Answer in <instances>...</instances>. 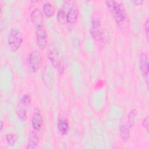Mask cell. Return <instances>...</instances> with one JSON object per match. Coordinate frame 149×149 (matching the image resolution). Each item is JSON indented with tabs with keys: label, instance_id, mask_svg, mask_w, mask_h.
<instances>
[{
	"label": "cell",
	"instance_id": "6da1fadb",
	"mask_svg": "<svg viewBox=\"0 0 149 149\" xmlns=\"http://www.w3.org/2000/svg\"><path fill=\"white\" fill-rule=\"evenodd\" d=\"M105 3L118 25L122 26L126 23L127 16L122 3L113 0L107 1Z\"/></svg>",
	"mask_w": 149,
	"mask_h": 149
},
{
	"label": "cell",
	"instance_id": "7a4b0ae2",
	"mask_svg": "<svg viewBox=\"0 0 149 149\" xmlns=\"http://www.w3.org/2000/svg\"><path fill=\"white\" fill-rule=\"evenodd\" d=\"M23 41L22 32L16 28L12 29L8 37V44L10 49L16 51L20 48Z\"/></svg>",
	"mask_w": 149,
	"mask_h": 149
},
{
	"label": "cell",
	"instance_id": "3957f363",
	"mask_svg": "<svg viewBox=\"0 0 149 149\" xmlns=\"http://www.w3.org/2000/svg\"><path fill=\"white\" fill-rule=\"evenodd\" d=\"M31 97L29 94H24L21 97L16 107L17 117L22 121H25L27 119V113L30 105Z\"/></svg>",
	"mask_w": 149,
	"mask_h": 149
},
{
	"label": "cell",
	"instance_id": "277c9868",
	"mask_svg": "<svg viewBox=\"0 0 149 149\" xmlns=\"http://www.w3.org/2000/svg\"><path fill=\"white\" fill-rule=\"evenodd\" d=\"M42 64V58L40 52L34 49L30 53L28 58V65L29 70L34 73L38 71Z\"/></svg>",
	"mask_w": 149,
	"mask_h": 149
},
{
	"label": "cell",
	"instance_id": "5b68a950",
	"mask_svg": "<svg viewBox=\"0 0 149 149\" xmlns=\"http://www.w3.org/2000/svg\"><path fill=\"white\" fill-rule=\"evenodd\" d=\"M36 38L38 47L41 50H44L48 42V35L44 24L36 27Z\"/></svg>",
	"mask_w": 149,
	"mask_h": 149
},
{
	"label": "cell",
	"instance_id": "8992f818",
	"mask_svg": "<svg viewBox=\"0 0 149 149\" xmlns=\"http://www.w3.org/2000/svg\"><path fill=\"white\" fill-rule=\"evenodd\" d=\"M139 66L141 73L144 79V81L147 86H148V74H149V68H148V57L146 53L141 52L139 57Z\"/></svg>",
	"mask_w": 149,
	"mask_h": 149
},
{
	"label": "cell",
	"instance_id": "52a82bcc",
	"mask_svg": "<svg viewBox=\"0 0 149 149\" xmlns=\"http://www.w3.org/2000/svg\"><path fill=\"white\" fill-rule=\"evenodd\" d=\"M31 125L35 130H39L43 123V118L40 109L36 107L33 110V113L31 116Z\"/></svg>",
	"mask_w": 149,
	"mask_h": 149
},
{
	"label": "cell",
	"instance_id": "ba28073f",
	"mask_svg": "<svg viewBox=\"0 0 149 149\" xmlns=\"http://www.w3.org/2000/svg\"><path fill=\"white\" fill-rule=\"evenodd\" d=\"M48 59L52 64V65L56 68L58 66L60 63L59 52L54 44H51L48 52Z\"/></svg>",
	"mask_w": 149,
	"mask_h": 149
},
{
	"label": "cell",
	"instance_id": "9c48e42d",
	"mask_svg": "<svg viewBox=\"0 0 149 149\" xmlns=\"http://www.w3.org/2000/svg\"><path fill=\"white\" fill-rule=\"evenodd\" d=\"M100 27H91L90 30V34L91 37L97 41L100 42H107L108 41V38H109V36H107V35L103 31L100 30Z\"/></svg>",
	"mask_w": 149,
	"mask_h": 149
},
{
	"label": "cell",
	"instance_id": "30bf717a",
	"mask_svg": "<svg viewBox=\"0 0 149 149\" xmlns=\"http://www.w3.org/2000/svg\"><path fill=\"white\" fill-rule=\"evenodd\" d=\"M79 16L78 9L73 6L69 8L66 15V21L69 25H74L76 24Z\"/></svg>",
	"mask_w": 149,
	"mask_h": 149
},
{
	"label": "cell",
	"instance_id": "8fae6325",
	"mask_svg": "<svg viewBox=\"0 0 149 149\" xmlns=\"http://www.w3.org/2000/svg\"><path fill=\"white\" fill-rule=\"evenodd\" d=\"M30 18L32 23L36 26L44 24L43 15L39 8L34 9L30 15Z\"/></svg>",
	"mask_w": 149,
	"mask_h": 149
},
{
	"label": "cell",
	"instance_id": "7c38bea8",
	"mask_svg": "<svg viewBox=\"0 0 149 149\" xmlns=\"http://www.w3.org/2000/svg\"><path fill=\"white\" fill-rule=\"evenodd\" d=\"M39 137L35 131H31L28 137L27 148H37L38 147Z\"/></svg>",
	"mask_w": 149,
	"mask_h": 149
},
{
	"label": "cell",
	"instance_id": "4fadbf2b",
	"mask_svg": "<svg viewBox=\"0 0 149 149\" xmlns=\"http://www.w3.org/2000/svg\"><path fill=\"white\" fill-rule=\"evenodd\" d=\"M130 127L127 124L123 123L119 126V134L121 139L125 142H127L130 138Z\"/></svg>",
	"mask_w": 149,
	"mask_h": 149
},
{
	"label": "cell",
	"instance_id": "5bb4252c",
	"mask_svg": "<svg viewBox=\"0 0 149 149\" xmlns=\"http://www.w3.org/2000/svg\"><path fill=\"white\" fill-rule=\"evenodd\" d=\"M57 127L58 130L62 134L67 133L69 130V123L68 120L65 118H61L58 120Z\"/></svg>",
	"mask_w": 149,
	"mask_h": 149
},
{
	"label": "cell",
	"instance_id": "9a60e30c",
	"mask_svg": "<svg viewBox=\"0 0 149 149\" xmlns=\"http://www.w3.org/2000/svg\"><path fill=\"white\" fill-rule=\"evenodd\" d=\"M42 11L47 17L52 16L55 12L54 6L48 2H46L43 4Z\"/></svg>",
	"mask_w": 149,
	"mask_h": 149
},
{
	"label": "cell",
	"instance_id": "2e32d148",
	"mask_svg": "<svg viewBox=\"0 0 149 149\" xmlns=\"http://www.w3.org/2000/svg\"><path fill=\"white\" fill-rule=\"evenodd\" d=\"M136 116V111L132 109L127 115V125L132 128L134 125V119Z\"/></svg>",
	"mask_w": 149,
	"mask_h": 149
},
{
	"label": "cell",
	"instance_id": "e0dca14e",
	"mask_svg": "<svg viewBox=\"0 0 149 149\" xmlns=\"http://www.w3.org/2000/svg\"><path fill=\"white\" fill-rule=\"evenodd\" d=\"M5 137H6L7 143L9 146H13L17 140V137L16 134L12 133H7L5 136Z\"/></svg>",
	"mask_w": 149,
	"mask_h": 149
},
{
	"label": "cell",
	"instance_id": "ac0fdd59",
	"mask_svg": "<svg viewBox=\"0 0 149 149\" xmlns=\"http://www.w3.org/2000/svg\"><path fill=\"white\" fill-rule=\"evenodd\" d=\"M66 13L63 8H60L57 12V19L59 22H63L66 19Z\"/></svg>",
	"mask_w": 149,
	"mask_h": 149
},
{
	"label": "cell",
	"instance_id": "d6986e66",
	"mask_svg": "<svg viewBox=\"0 0 149 149\" xmlns=\"http://www.w3.org/2000/svg\"><path fill=\"white\" fill-rule=\"evenodd\" d=\"M142 125L146 130V131L148 132V116H146L142 121Z\"/></svg>",
	"mask_w": 149,
	"mask_h": 149
},
{
	"label": "cell",
	"instance_id": "ffe728a7",
	"mask_svg": "<svg viewBox=\"0 0 149 149\" xmlns=\"http://www.w3.org/2000/svg\"><path fill=\"white\" fill-rule=\"evenodd\" d=\"M148 29H149V22H148V19H147L144 23V31H145L146 37L147 38V41L148 40V34H149Z\"/></svg>",
	"mask_w": 149,
	"mask_h": 149
},
{
	"label": "cell",
	"instance_id": "44dd1931",
	"mask_svg": "<svg viewBox=\"0 0 149 149\" xmlns=\"http://www.w3.org/2000/svg\"><path fill=\"white\" fill-rule=\"evenodd\" d=\"M143 0H133L132 1V2L135 5H141L143 3Z\"/></svg>",
	"mask_w": 149,
	"mask_h": 149
},
{
	"label": "cell",
	"instance_id": "7402d4cb",
	"mask_svg": "<svg viewBox=\"0 0 149 149\" xmlns=\"http://www.w3.org/2000/svg\"><path fill=\"white\" fill-rule=\"evenodd\" d=\"M3 121L1 120V130H2V128H3Z\"/></svg>",
	"mask_w": 149,
	"mask_h": 149
}]
</instances>
